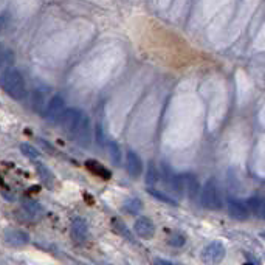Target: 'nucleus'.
Wrapping results in <instances>:
<instances>
[{
	"label": "nucleus",
	"instance_id": "f257e3e1",
	"mask_svg": "<svg viewBox=\"0 0 265 265\" xmlns=\"http://www.w3.org/2000/svg\"><path fill=\"white\" fill-rule=\"evenodd\" d=\"M0 86L2 89L14 100H22L26 93L25 87V79L22 73L16 68H6L5 72L0 75Z\"/></svg>",
	"mask_w": 265,
	"mask_h": 265
},
{
	"label": "nucleus",
	"instance_id": "f03ea898",
	"mask_svg": "<svg viewBox=\"0 0 265 265\" xmlns=\"http://www.w3.org/2000/svg\"><path fill=\"white\" fill-rule=\"evenodd\" d=\"M200 202L206 209H211V211H219V209H222L223 202H222V195H220L216 180L209 178L203 185V189L200 191Z\"/></svg>",
	"mask_w": 265,
	"mask_h": 265
},
{
	"label": "nucleus",
	"instance_id": "7ed1b4c3",
	"mask_svg": "<svg viewBox=\"0 0 265 265\" xmlns=\"http://www.w3.org/2000/svg\"><path fill=\"white\" fill-rule=\"evenodd\" d=\"M225 255H227L225 245L220 241H214L202 250V261L208 265H217L225 259Z\"/></svg>",
	"mask_w": 265,
	"mask_h": 265
},
{
	"label": "nucleus",
	"instance_id": "20e7f679",
	"mask_svg": "<svg viewBox=\"0 0 265 265\" xmlns=\"http://www.w3.org/2000/svg\"><path fill=\"white\" fill-rule=\"evenodd\" d=\"M82 117H84V114H82L79 109H75V107L65 109V112L62 114L59 123H61V126L64 128V131L72 135L75 132V129L78 128V124L81 123Z\"/></svg>",
	"mask_w": 265,
	"mask_h": 265
},
{
	"label": "nucleus",
	"instance_id": "39448f33",
	"mask_svg": "<svg viewBox=\"0 0 265 265\" xmlns=\"http://www.w3.org/2000/svg\"><path fill=\"white\" fill-rule=\"evenodd\" d=\"M180 181H181V192H183V195H186V197L195 199L200 194V191H202L200 183L195 175L183 174V175H180Z\"/></svg>",
	"mask_w": 265,
	"mask_h": 265
},
{
	"label": "nucleus",
	"instance_id": "423d86ee",
	"mask_svg": "<svg viewBox=\"0 0 265 265\" xmlns=\"http://www.w3.org/2000/svg\"><path fill=\"white\" fill-rule=\"evenodd\" d=\"M72 136H75L78 144H81L82 147H87L90 144L92 132H90V120H89L87 115L82 117L81 123L78 124V128L75 129V132L72 133Z\"/></svg>",
	"mask_w": 265,
	"mask_h": 265
},
{
	"label": "nucleus",
	"instance_id": "0eeeda50",
	"mask_svg": "<svg viewBox=\"0 0 265 265\" xmlns=\"http://www.w3.org/2000/svg\"><path fill=\"white\" fill-rule=\"evenodd\" d=\"M3 239L11 247H25L30 244V234L19 228H8L3 234Z\"/></svg>",
	"mask_w": 265,
	"mask_h": 265
},
{
	"label": "nucleus",
	"instance_id": "6e6552de",
	"mask_svg": "<svg viewBox=\"0 0 265 265\" xmlns=\"http://www.w3.org/2000/svg\"><path fill=\"white\" fill-rule=\"evenodd\" d=\"M51 90L48 87H39L34 90L33 93V107L34 110L37 112V114L40 115H45V112H47V107L51 101V98L48 100V96H50Z\"/></svg>",
	"mask_w": 265,
	"mask_h": 265
},
{
	"label": "nucleus",
	"instance_id": "1a4fd4ad",
	"mask_svg": "<svg viewBox=\"0 0 265 265\" xmlns=\"http://www.w3.org/2000/svg\"><path fill=\"white\" fill-rule=\"evenodd\" d=\"M65 112V103H64V98L56 95L51 98V101L47 107V112H45V118L50 120V121H59L62 114Z\"/></svg>",
	"mask_w": 265,
	"mask_h": 265
},
{
	"label": "nucleus",
	"instance_id": "9d476101",
	"mask_svg": "<svg viewBox=\"0 0 265 265\" xmlns=\"http://www.w3.org/2000/svg\"><path fill=\"white\" fill-rule=\"evenodd\" d=\"M70 234H72V239L76 244H82L87 241V236H89V227H87V222L84 220L82 217H76L72 222V227H70Z\"/></svg>",
	"mask_w": 265,
	"mask_h": 265
},
{
	"label": "nucleus",
	"instance_id": "9b49d317",
	"mask_svg": "<svg viewBox=\"0 0 265 265\" xmlns=\"http://www.w3.org/2000/svg\"><path fill=\"white\" fill-rule=\"evenodd\" d=\"M133 230L141 239H152V237L155 236V225H153V222L149 217L136 219Z\"/></svg>",
	"mask_w": 265,
	"mask_h": 265
},
{
	"label": "nucleus",
	"instance_id": "f8f14e48",
	"mask_svg": "<svg viewBox=\"0 0 265 265\" xmlns=\"http://www.w3.org/2000/svg\"><path fill=\"white\" fill-rule=\"evenodd\" d=\"M126 171L133 178H138L143 172V161L133 150H129L128 155H126Z\"/></svg>",
	"mask_w": 265,
	"mask_h": 265
},
{
	"label": "nucleus",
	"instance_id": "ddd939ff",
	"mask_svg": "<svg viewBox=\"0 0 265 265\" xmlns=\"http://www.w3.org/2000/svg\"><path fill=\"white\" fill-rule=\"evenodd\" d=\"M228 211H230V216L236 220H248L250 219V211L245 205V202H241V200H228Z\"/></svg>",
	"mask_w": 265,
	"mask_h": 265
},
{
	"label": "nucleus",
	"instance_id": "4468645a",
	"mask_svg": "<svg viewBox=\"0 0 265 265\" xmlns=\"http://www.w3.org/2000/svg\"><path fill=\"white\" fill-rule=\"evenodd\" d=\"M250 216H255L258 219L265 220V199L262 197H251L245 202Z\"/></svg>",
	"mask_w": 265,
	"mask_h": 265
},
{
	"label": "nucleus",
	"instance_id": "2eb2a0df",
	"mask_svg": "<svg viewBox=\"0 0 265 265\" xmlns=\"http://www.w3.org/2000/svg\"><path fill=\"white\" fill-rule=\"evenodd\" d=\"M22 208H23V211L28 216H30L31 219H40L42 216H44V213H45L44 206H42L39 202L30 200V199H26V200L22 202Z\"/></svg>",
	"mask_w": 265,
	"mask_h": 265
},
{
	"label": "nucleus",
	"instance_id": "dca6fc26",
	"mask_svg": "<svg viewBox=\"0 0 265 265\" xmlns=\"http://www.w3.org/2000/svg\"><path fill=\"white\" fill-rule=\"evenodd\" d=\"M36 171H37L39 178L42 180V183H44L47 188H53L54 186V175L48 169V166H45L44 163H37L36 164Z\"/></svg>",
	"mask_w": 265,
	"mask_h": 265
},
{
	"label": "nucleus",
	"instance_id": "f3484780",
	"mask_svg": "<svg viewBox=\"0 0 265 265\" xmlns=\"http://www.w3.org/2000/svg\"><path fill=\"white\" fill-rule=\"evenodd\" d=\"M86 167L92 174L98 175V177L103 178V180H109L112 177V174H110V171L107 169V167H104L101 163H98L95 160H87L86 161Z\"/></svg>",
	"mask_w": 265,
	"mask_h": 265
},
{
	"label": "nucleus",
	"instance_id": "a211bd4d",
	"mask_svg": "<svg viewBox=\"0 0 265 265\" xmlns=\"http://www.w3.org/2000/svg\"><path fill=\"white\" fill-rule=\"evenodd\" d=\"M112 223H114V230H115L120 236H123L126 241H129V242H135L132 233L129 231V228H128V227H126V223H124L123 220H120V219H114V220H112Z\"/></svg>",
	"mask_w": 265,
	"mask_h": 265
},
{
	"label": "nucleus",
	"instance_id": "6ab92c4d",
	"mask_svg": "<svg viewBox=\"0 0 265 265\" xmlns=\"http://www.w3.org/2000/svg\"><path fill=\"white\" fill-rule=\"evenodd\" d=\"M123 208H124V211L129 213V214H138L139 211H141L143 203H141V200H138V199H129L128 202L124 203Z\"/></svg>",
	"mask_w": 265,
	"mask_h": 265
},
{
	"label": "nucleus",
	"instance_id": "aec40b11",
	"mask_svg": "<svg viewBox=\"0 0 265 265\" xmlns=\"http://www.w3.org/2000/svg\"><path fill=\"white\" fill-rule=\"evenodd\" d=\"M167 244H169V245H172V247H177V248H180V247H183V245L186 244V236H185L183 233L174 231V233H171L169 239H167Z\"/></svg>",
	"mask_w": 265,
	"mask_h": 265
},
{
	"label": "nucleus",
	"instance_id": "412c9836",
	"mask_svg": "<svg viewBox=\"0 0 265 265\" xmlns=\"http://www.w3.org/2000/svg\"><path fill=\"white\" fill-rule=\"evenodd\" d=\"M12 59H14V54L8 48H5L3 44H0V68L9 65Z\"/></svg>",
	"mask_w": 265,
	"mask_h": 265
},
{
	"label": "nucleus",
	"instance_id": "4be33fe9",
	"mask_svg": "<svg viewBox=\"0 0 265 265\" xmlns=\"http://www.w3.org/2000/svg\"><path fill=\"white\" fill-rule=\"evenodd\" d=\"M109 153H110V160L115 166H118L121 163V150L120 146L115 141H110L109 143Z\"/></svg>",
	"mask_w": 265,
	"mask_h": 265
},
{
	"label": "nucleus",
	"instance_id": "5701e85b",
	"mask_svg": "<svg viewBox=\"0 0 265 265\" xmlns=\"http://www.w3.org/2000/svg\"><path fill=\"white\" fill-rule=\"evenodd\" d=\"M20 152L23 153L25 157H28V158H31V160H37L39 157H40V153H39V150L34 147V146H31V144H28V143H23V144H20Z\"/></svg>",
	"mask_w": 265,
	"mask_h": 265
},
{
	"label": "nucleus",
	"instance_id": "b1692460",
	"mask_svg": "<svg viewBox=\"0 0 265 265\" xmlns=\"http://www.w3.org/2000/svg\"><path fill=\"white\" fill-rule=\"evenodd\" d=\"M150 195H153V197H157V199H160V200H163L164 203H169V205H177V202L171 197V195H167V194H164V192H161V191H157V189H149L147 191Z\"/></svg>",
	"mask_w": 265,
	"mask_h": 265
},
{
	"label": "nucleus",
	"instance_id": "393cba45",
	"mask_svg": "<svg viewBox=\"0 0 265 265\" xmlns=\"http://www.w3.org/2000/svg\"><path fill=\"white\" fill-rule=\"evenodd\" d=\"M158 178H160V175H158V172H157V169H155V166L150 164V166H149V171H147V178H146V181H147L149 185H155L157 181H158Z\"/></svg>",
	"mask_w": 265,
	"mask_h": 265
},
{
	"label": "nucleus",
	"instance_id": "a878e982",
	"mask_svg": "<svg viewBox=\"0 0 265 265\" xmlns=\"http://www.w3.org/2000/svg\"><path fill=\"white\" fill-rule=\"evenodd\" d=\"M96 139H98V143H100L101 146L104 144V132H103L101 126H96Z\"/></svg>",
	"mask_w": 265,
	"mask_h": 265
},
{
	"label": "nucleus",
	"instance_id": "bb28decb",
	"mask_svg": "<svg viewBox=\"0 0 265 265\" xmlns=\"http://www.w3.org/2000/svg\"><path fill=\"white\" fill-rule=\"evenodd\" d=\"M6 22H8V16H0V31L6 26Z\"/></svg>",
	"mask_w": 265,
	"mask_h": 265
},
{
	"label": "nucleus",
	"instance_id": "cd10ccee",
	"mask_svg": "<svg viewBox=\"0 0 265 265\" xmlns=\"http://www.w3.org/2000/svg\"><path fill=\"white\" fill-rule=\"evenodd\" d=\"M160 265H181V264H172V262H169V261H161V259H158L157 261Z\"/></svg>",
	"mask_w": 265,
	"mask_h": 265
},
{
	"label": "nucleus",
	"instance_id": "c85d7f7f",
	"mask_svg": "<svg viewBox=\"0 0 265 265\" xmlns=\"http://www.w3.org/2000/svg\"><path fill=\"white\" fill-rule=\"evenodd\" d=\"M261 236H262V237H265V231H264V233H261Z\"/></svg>",
	"mask_w": 265,
	"mask_h": 265
},
{
	"label": "nucleus",
	"instance_id": "c756f323",
	"mask_svg": "<svg viewBox=\"0 0 265 265\" xmlns=\"http://www.w3.org/2000/svg\"><path fill=\"white\" fill-rule=\"evenodd\" d=\"M245 265H251V264H245Z\"/></svg>",
	"mask_w": 265,
	"mask_h": 265
}]
</instances>
